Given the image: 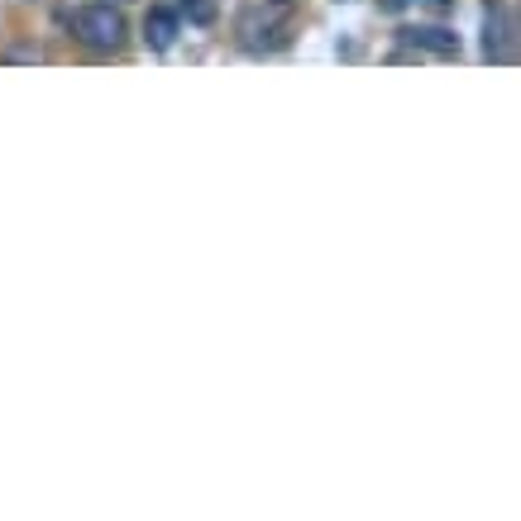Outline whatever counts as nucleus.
Masks as SVG:
<instances>
[{"label": "nucleus", "instance_id": "nucleus-6", "mask_svg": "<svg viewBox=\"0 0 521 521\" xmlns=\"http://www.w3.org/2000/svg\"><path fill=\"white\" fill-rule=\"evenodd\" d=\"M421 5H426V10H435V15H445V10H450L455 0H421Z\"/></svg>", "mask_w": 521, "mask_h": 521}, {"label": "nucleus", "instance_id": "nucleus-2", "mask_svg": "<svg viewBox=\"0 0 521 521\" xmlns=\"http://www.w3.org/2000/svg\"><path fill=\"white\" fill-rule=\"evenodd\" d=\"M402 44L426 48V53H440V58H455V53H459V34L440 29V24H421V29H402Z\"/></svg>", "mask_w": 521, "mask_h": 521}, {"label": "nucleus", "instance_id": "nucleus-8", "mask_svg": "<svg viewBox=\"0 0 521 521\" xmlns=\"http://www.w3.org/2000/svg\"><path fill=\"white\" fill-rule=\"evenodd\" d=\"M278 5H287V0H278Z\"/></svg>", "mask_w": 521, "mask_h": 521}, {"label": "nucleus", "instance_id": "nucleus-4", "mask_svg": "<svg viewBox=\"0 0 521 521\" xmlns=\"http://www.w3.org/2000/svg\"><path fill=\"white\" fill-rule=\"evenodd\" d=\"M512 24L502 20V15H488V34H483V53L493 58V63H507L512 58Z\"/></svg>", "mask_w": 521, "mask_h": 521}, {"label": "nucleus", "instance_id": "nucleus-3", "mask_svg": "<svg viewBox=\"0 0 521 521\" xmlns=\"http://www.w3.org/2000/svg\"><path fill=\"white\" fill-rule=\"evenodd\" d=\"M177 29H182L177 10H149V15H144V39H149L153 48H173Z\"/></svg>", "mask_w": 521, "mask_h": 521}, {"label": "nucleus", "instance_id": "nucleus-5", "mask_svg": "<svg viewBox=\"0 0 521 521\" xmlns=\"http://www.w3.org/2000/svg\"><path fill=\"white\" fill-rule=\"evenodd\" d=\"M187 5V20L192 24H211L216 20V0H182Z\"/></svg>", "mask_w": 521, "mask_h": 521}, {"label": "nucleus", "instance_id": "nucleus-7", "mask_svg": "<svg viewBox=\"0 0 521 521\" xmlns=\"http://www.w3.org/2000/svg\"><path fill=\"white\" fill-rule=\"evenodd\" d=\"M383 10H392V15H397V10H407V0H383Z\"/></svg>", "mask_w": 521, "mask_h": 521}, {"label": "nucleus", "instance_id": "nucleus-1", "mask_svg": "<svg viewBox=\"0 0 521 521\" xmlns=\"http://www.w3.org/2000/svg\"><path fill=\"white\" fill-rule=\"evenodd\" d=\"M72 34H77L87 48L115 53V48L125 44L130 24H125V15H120V10H110V5H82V10L72 15Z\"/></svg>", "mask_w": 521, "mask_h": 521}]
</instances>
